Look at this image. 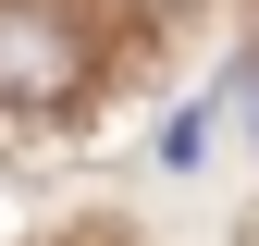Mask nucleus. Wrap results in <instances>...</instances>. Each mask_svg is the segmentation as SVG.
Returning a JSON list of instances; mask_svg holds the SVG:
<instances>
[{
  "label": "nucleus",
  "mask_w": 259,
  "mask_h": 246,
  "mask_svg": "<svg viewBox=\"0 0 259 246\" xmlns=\"http://www.w3.org/2000/svg\"><path fill=\"white\" fill-rule=\"evenodd\" d=\"M198 148H210V111H173V123H160V160H173V172H198Z\"/></svg>",
  "instance_id": "nucleus-2"
},
{
  "label": "nucleus",
  "mask_w": 259,
  "mask_h": 246,
  "mask_svg": "<svg viewBox=\"0 0 259 246\" xmlns=\"http://www.w3.org/2000/svg\"><path fill=\"white\" fill-rule=\"evenodd\" d=\"M74 86V25L50 0H0V99H62Z\"/></svg>",
  "instance_id": "nucleus-1"
},
{
  "label": "nucleus",
  "mask_w": 259,
  "mask_h": 246,
  "mask_svg": "<svg viewBox=\"0 0 259 246\" xmlns=\"http://www.w3.org/2000/svg\"><path fill=\"white\" fill-rule=\"evenodd\" d=\"M235 111H247V136H259V49L235 61Z\"/></svg>",
  "instance_id": "nucleus-3"
}]
</instances>
